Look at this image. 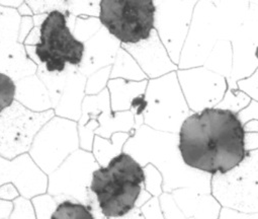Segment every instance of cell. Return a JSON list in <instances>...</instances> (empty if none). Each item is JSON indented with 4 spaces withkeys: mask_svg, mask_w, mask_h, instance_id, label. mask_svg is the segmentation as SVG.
Instances as JSON below:
<instances>
[{
    "mask_svg": "<svg viewBox=\"0 0 258 219\" xmlns=\"http://www.w3.org/2000/svg\"><path fill=\"white\" fill-rule=\"evenodd\" d=\"M178 148L186 166L225 175L246 157L244 126L231 110L204 108L183 121Z\"/></svg>",
    "mask_w": 258,
    "mask_h": 219,
    "instance_id": "obj_1",
    "label": "cell"
},
{
    "mask_svg": "<svg viewBox=\"0 0 258 219\" xmlns=\"http://www.w3.org/2000/svg\"><path fill=\"white\" fill-rule=\"evenodd\" d=\"M144 182L142 167L131 155L121 152L93 173L90 190L105 217H121L135 207Z\"/></svg>",
    "mask_w": 258,
    "mask_h": 219,
    "instance_id": "obj_2",
    "label": "cell"
},
{
    "mask_svg": "<svg viewBox=\"0 0 258 219\" xmlns=\"http://www.w3.org/2000/svg\"><path fill=\"white\" fill-rule=\"evenodd\" d=\"M99 22L123 45L148 40L155 30L154 0H100Z\"/></svg>",
    "mask_w": 258,
    "mask_h": 219,
    "instance_id": "obj_3",
    "label": "cell"
},
{
    "mask_svg": "<svg viewBox=\"0 0 258 219\" xmlns=\"http://www.w3.org/2000/svg\"><path fill=\"white\" fill-rule=\"evenodd\" d=\"M85 46L71 33L65 15L52 11L40 28V40L36 55L49 72H62L67 64L79 65L84 56Z\"/></svg>",
    "mask_w": 258,
    "mask_h": 219,
    "instance_id": "obj_4",
    "label": "cell"
},
{
    "mask_svg": "<svg viewBox=\"0 0 258 219\" xmlns=\"http://www.w3.org/2000/svg\"><path fill=\"white\" fill-rule=\"evenodd\" d=\"M53 219H92L93 215L86 206L71 201L61 203L52 215Z\"/></svg>",
    "mask_w": 258,
    "mask_h": 219,
    "instance_id": "obj_5",
    "label": "cell"
},
{
    "mask_svg": "<svg viewBox=\"0 0 258 219\" xmlns=\"http://www.w3.org/2000/svg\"><path fill=\"white\" fill-rule=\"evenodd\" d=\"M16 95V84L7 74L0 72V113L9 107Z\"/></svg>",
    "mask_w": 258,
    "mask_h": 219,
    "instance_id": "obj_6",
    "label": "cell"
},
{
    "mask_svg": "<svg viewBox=\"0 0 258 219\" xmlns=\"http://www.w3.org/2000/svg\"><path fill=\"white\" fill-rule=\"evenodd\" d=\"M254 55H255V58L258 60V45H257V47H256V49H255V53H254Z\"/></svg>",
    "mask_w": 258,
    "mask_h": 219,
    "instance_id": "obj_7",
    "label": "cell"
}]
</instances>
